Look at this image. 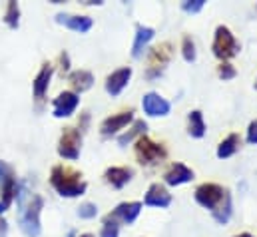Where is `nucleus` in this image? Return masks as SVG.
Listing matches in <instances>:
<instances>
[{
    "instance_id": "nucleus-1",
    "label": "nucleus",
    "mask_w": 257,
    "mask_h": 237,
    "mask_svg": "<svg viewBox=\"0 0 257 237\" xmlns=\"http://www.w3.org/2000/svg\"><path fill=\"white\" fill-rule=\"evenodd\" d=\"M16 203H18V221L20 229L26 237H38L40 227V211L44 205V199L36 193L26 191L24 187H18L16 191Z\"/></svg>"
},
{
    "instance_id": "nucleus-2",
    "label": "nucleus",
    "mask_w": 257,
    "mask_h": 237,
    "mask_svg": "<svg viewBox=\"0 0 257 237\" xmlns=\"http://www.w3.org/2000/svg\"><path fill=\"white\" fill-rule=\"evenodd\" d=\"M195 199L197 203H201L203 207H207L211 211V215L215 217V221L225 223L231 215V197L229 191L223 189L217 183H201L195 189Z\"/></svg>"
},
{
    "instance_id": "nucleus-3",
    "label": "nucleus",
    "mask_w": 257,
    "mask_h": 237,
    "mask_svg": "<svg viewBox=\"0 0 257 237\" xmlns=\"http://www.w3.org/2000/svg\"><path fill=\"white\" fill-rule=\"evenodd\" d=\"M50 181L62 197H78L86 191V183L80 179V174H76L74 170L64 168V166H56L52 170Z\"/></svg>"
},
{
    "instance_id": "nucleus-4",
    "label": "nucleus",
    "mask_w": 257,
    "mask_h": 237,
    "mask_svg": "<svg viewBox=\"0 0 257 237\" xmlns=\"http://www.w3.org/2000/svg\"><path fill=\"white\" fill-rule=\"evenodd\" d=\"M213 54L219 60H229L237 54V42L227 26H217L213 38Z\"/></svg>"
},
{
    "instance_id": "nucleus-5",
    "label": "nucleus",
    "mask_w": 257,
    "mask_h": 237,
    "mask_svg": "<svg viewBox=\"0 0 257 237\" xmlns=\"http://www.w3.org/2000/svg\"><path fill=\"white\" fill-rule=\"evenodd\" d=\"M136 158L140 160V164L150 166V164H156L158 160H164L166 158V150L160 144H154L150 138L142 136L136 142Z\"/></svg>"
},
{
    "instance_id": "nucleus-6",
    "label": "nucleus",
    "mask_w": 257,
    "mask_h": 237,
    "mask_svg": "<svg viewBox=\"0 0 257 237\" xmlns=\"http://www.w3.org/2000/svg\"><path fill=\"white\" fill-rule=\"evenodd\" d=\"M80 144H82V138H80V132L74 130V128H66L62 138H60V146H58V154L66 158V160H76L80 156Z\"/></svg>"
},
{
    "instance_id": "nucleus-7",
    "label": "nucleus",
    "mask_w": 257,
    "mask_h": 237,
    "mask_svg": "<svg viewBox=\"0 0 257 237\" xmlns=\"http://www.w3.org/2000/svg\"><path fill=\"white\" fill-rule=\"evenodd\" d=\"M172 58V44L166 42V44H160L152 50V58H150V70H148V78H154L158 74H162L164 66L170 62Z\"/></svg>"
},
{
    "instance_id": "nucleus-8",
    "label": "nucleus",
    "mask_w": 257,
    "mask_h": 237,
    "mask_svg": "<svg viewBox=\"0 0 257 237\" xmlns=\"http://www.w3.org/2000/svg\"><path fill=\"white\" fill-rule=\"evenodd\" d=\"M80 98L76 92H62L56 100H54V116L56 118H68L74 114V110L78 108Z\"/></svg>"
},
{
    "instance_id": "nucleus-9",
    "label": "nucleus",
    "mask_w": 257,
    "mask_h": 237,
    "mask_svg": "<svg viewBox=\"0 0 257 237\" xmlns=\"http://www.w3.org/2000/svg\"><path fill=\"white\" fill-rule=\"evenodd\" d=\"M142 106H144V112L148 116H154V118L156 116H168V112H170V102L164 100L162 96L154 94V92H150V94L144 96Z\"/></svg>"
},
{
    "instance_id": "nucleus-10",
    "label": "nucleus",
    "mask_w": 257,
    "mask_h": 237,
    "mask_svg": "<svg viewBox=\"0 0 257 237\" xmlns=\"http://www.w3.org/2000/svg\"><path fill=\"white\" fill-rule=\"evenodd\" d=\"M146 205H152V207H168L172 203V195L170 191L160 185V183H152L148 193H146V199H144Z\"/></svg>"
},
{
    "instance_id": "nucleus-11",
    "label": "nucleus",
    "mask_w": 257,
    "mask_h": 237,
    "mask_svg": "<svg viewBox=\"0 0 257 237\" xmlns=\"http://www.w3.org/2000/svg\"><path fill=\"white\" fill-rule=\"evenodd\" d=\"M130 78H132V68H122V70L112 72L106 80V92L112 96H118L128 86Z\"/></svg>"
},
{
    "instance_id": "nucleus-12",
    "label": "nucleus",
    "mask_w": 257,
    "mask_h": 237,
    "mask_svg": "<svg viewBox=\"0 0 257 237\" xmlns=\"http://www.w3.org/2000/svg\"><path fill=\"white\" fill-rule=\"evenodd\" d=\"M58 24H64L66 28L76 30V32H88L92 28V18L90 16H76V14H58L56 16Z\"/></svg>"
},
{
    "instance_id": "nucleus-13",
    "label": "nucleus",
    "mask_w": 257,
    "mask_h": 237,
    "mask_svg": "<svg viewBox=\"0 0 257 237\" xmlns=\"http://www.w3.org/2000/svg\"><path fill=\"white\" fill-rule=\"evenodd\" d=\"M142 211V203L140 201H130V203H120L114 213H110L116 221H122V223H134L136 217L140 215Z\"/></svg>"
},
{
    "instance_id": "nucleus-14",
    "label": "nucleus",
    "mask_w": 257,
    "mask_h": 237,
    "mask_svg": "<svg viewBox=\"0 0 257 237\" xmlns=\"http://www.w3.org/2000/svg\"><path fill=\"white\" fill-rule=\"evenodd\" d=\"M164 179H166L168 185H182V183L192 181L193 172L188 168V166H184V164H174V166L166 172Z\"/></svg>"
},
{
    "instance_id": "nucleus-15",
    "label": "nucleus",
    "mask_w": 257,
    "mask_h": 237,
    "mask_svg": "<svg viewBox=\"0 0 257 237\" xmlns=\"http://www.w3.org/2000/svg\"><path fill=\"white\" fill-rule=\"evenodd\" d=\"M132 120H134L132 112H122V114H116L112 118H106L102 122V128H100L102 130V136H112V134L120 132L124 126H128Z\"/></svg>"
},
{
    "instance_id": "nucleus-16",
    "label": "nucleus",
    "mask_w": 257,
    "mask_h": 237,
    "mask_svg": "<svg viewBox=\"0 0 257 237\" xmlns=\"http://www.w3.org/2000/svg\"><path fill=\"white\" fill-rule=\"evenodd\" d=\"M154 38V30L148 28V26H138L136 30V40H134V46H132V56L134 58H140L144 48L148 46V42Z\"/></svg>"
},
{
    "instance_id": "nucleus-17",
    "label": "nucleus",
    "mask_w": 257,
    "mask_h": 237,
    "mask_svg": "<svg viewBox=\"0 0 257 237\" xmlns=\"http://www.w3.org/2000/svg\"><path fill=\"white\" fill-rule=\"evenodd\" d=\"M70 82H72L74 90L82 94V92H86V90L92 88V84H94V76H92L88 70H76V72L70 74Z\"/></svg>"
},
{
    "instance_id": "nucleus-18",
    "label": "nucleus",
    "mask_w": 257,
    "mask_h": 237,
    "mask_svg": "<svg viewBox=\"0 0 257 237\" xmlns=\"http://www.w3.org/2000/svg\"><path fill=\"white\" fill-rule=\"evenodd\" d=\"M50 78H52V66L46 64V66L38 72V76H36V80H34V96H36V98H42V96L46 94L48 84H50Z\"/></svg>"
},
{
    "instance_id": "nucleus-19",
    "label": "nucleus",
    "mask_w": 257,
    "mask_h": 237,
    "mask_svg": "<svg viewBox=\"0 0 257 237\" xmlns=\"http://www.w3.org/2000/svg\"><path fill=\"white\" fill-rule=\"evenodd\" d=\"M106 179H108V183H112L114 187L120 189L132 179V170H128V168H110L106 172Z\"/></svg>"
},
{
    "instance_id": "nucleus-20",
    "label": "nucleus",
    "mask_w": 257,
    "mask_h": 237,
    "mask_svg": "<svg viewBox=\"0 0 257 237\" xmlns=\"http://www.w3.org/2000/svg\"><path fill=\"white\" fill-rule=\"evenodd\" d=\"M239 144H241V140H239V136L237 134H229L221 144H219V148H217V158H229V156H233L237 150H239Z\"/></svg>"
},
{
    "instance_id": "nucleus-21",
    "label": "nucleus",
    "mask_w": 257,
    "mask_h": 237,
    "mask_svg": "<svg viewBox=\"0 0 257 237\" xmlns=\"http://www.w3.org/2000/svg\"><path fill=\"white\" fill-rule=\"evenodd\" d=\"M188 132L193 138H201L205 134V124H203V116H201L199 110H193L192 114H190V128H188Z\"/></svg>"
},
{
    "instance_id": "nucleus-22",
    "label": "nucleus",
    "mask_w": 257,
    "mask_h": 237,
    "mask_svg": "<svg viewBox=\"0 0 257 237\" xmlns=\"http://www.w3.org/2000/svg\"><path fill=\"white\" fill-rule=\"evenodd\" d=\"M146 130H148V124H146V122H142V120L134 122V128L130 130L128 134H124V136H120V138H118L120 146H126V144H128V142H132L136 136H142V134H146Z\"/></svg>"
},
{
    "instance_id": "nucleus-23",
    "label": "nucleus",
    "mask_w": 257,
    "mask_h": 237,
    "mask_svg": "<svg viewBox=\"0 0 257 237\" xmlns=\"http://www.w3.org/2000/svg\"><path fill=\"white\" fill-rule=\"evenodd\" d=\"M118 235H120V225H118V221L112 215H108L104 219V223H102L100 237H118Z\"/></svg>"
},
{
    "instance_id": "nucleus-24",
    "label": "nucleus",
    "mask_w": 257,
    "mask_h": 237,
    "mask_svg": "<svg viewBox=\"0 0 257 237\" xmlns=\"http://www.w3.org/2000/svg\"><path fill=\"white\" fill-rule=\"evenodd\" d=\"M18 18H20V8L16 2H8V8H6V14H4V22L10 26V28H16L18 26Z\"/></svg>"
},
{
    "instance_id": "nucleus-25",
    "label": "nucleus",
    "mask_w": 257,
    "mask_h": 237,
    "mask_svg": "<svg viewBox=\"0 0 257 237\" xmlns=\"http://www.w3.org/2000/svg\"><path fill=\"white\" fill-rule=\"evenodd\" d=\"M10 181H16V178H14V170H12L6 162H0V187L6 185V183H10Z\"/></svg>"
},
{
    "instance_id": "nucleus-26",
    "label": "nucleus",
    "mask_w": 257,
    "mask_h": 237,
    "mask_svg": "<svg viewBox=\"0 0 257 237\" xmlns=\"http://www.w3.org/2000/svg\"><path fill=\"white\" fill-rule=\"evenodd\" d=\"M78 215H80L82 219H92V217H96V215H98L96 203H82V205L78 207Z\"/></svg>"
},
{
    "instance_id": "nucleus-27",
    "label": "nucleus",
    "mask_w": 257,
    "mask_h": 237,
    "mask_svg": "<svg viewBox=\"0 0 257 237\" xmlns=\"http://www.w3.org/2000/svg\"><path fill=\"white\" fill-rule=\"evenodd\" d=\"M184 58L188 60V62L195 60V44H193V40L190 36L184 38Z\"/></svg>"
},
{
    "instance_id": "nucleus-28",
    "label": "nucleus",
    "mask_w": 257,
    "mask_h": 237,
    "mask_svg": "<svg viewBox=\"0 0 257 237\" xmlns=\"http://www.w3.org/2000/svg\"><path fill=\"white\" fill-rule=\"evenodd\" d=\"M217 74H219L221 80H231V78H235V68H233L231 64H227V62H223V64L219 66Z\"/></svg>"
},
{
    "instance_id": "nucleus-29",
    "label": "nucleus",
    "mask_w": 257,
    "mask_h": 237,
    "mask_svg": "<svg viewBox=\"0 0 257 237\" xmlns=\"http://www.w3.org/2000/svg\"><path fill=\"white\" fill-rule=\"evenodd\" d=\"M203 0H186V2H182V8L186 10V12H199L201 8H203Z\"/></svg>"
},
{
    "instance_id": "nucleus-30",
    "label": "nucleus",
    "mask_w": 257,
    "mask_h": 237,
    "mask_svg": "<svg viewBox=\"0 0 257 237\" xmlns=\"http://www.w3.org/2000/svg\"><path fill=\"white\" fill-rule=\"evenodd\" d=\"M247 142H249V144H257V120L249 124V130H247Z\"/></svg>"
},
{
    "instance_id": "nucleus-31",
    "label": "nucleus",
    "mask_w": 257,
    "mask_h": 237,
    "mask_svg": "<svg viewBox=\"0 0 257 237\" xmlns=\"http://www.w3.org/2000/svg\"><path fill=\"white\" fill-rule=\"evenodd\" d=\"M8 235V223L0 217V237H6Z\"/></svg>"
},
{
    "instance_id": "nucleus-32",
    "label": "nucleus",
    "mask_w": 257,
    "mask_h": 237,
    "mask_svg": "<svg viewBox=\"0 0 257 237\" xmlns=\"http://www.w3.org/2000/svg\"><path fill=\"white\" fill-rule=\"evenodd\" d=\"M235 237H253V235H249V233H239V235H235Z\"/></svg>"
},
{
    "instance_id": "nucleus-33",
    "label": "nucleus",
    "mask_w": 257,
    "mask_h": 237,
    "mask_svg": "<svg viewBox=\"0 0 257 237\" xmlns=\"http://www.w3.org/2000/svg\"><path fill=\"white\" fill-rule=\"evenodd\" d=\"M80 237H94L92 233H84V235H80Z\"/></svg>"
},
{
    "instance_id": "nucleus-34",
    "label": "nucleus",
    "mask_w": 257,
    "mask_h": 237,
    "mask_svg": "<svg viewBox=\"0 0 257 237\" xmlns=\"http://www.w3.org/2000/svg\"><path fill=\"white\" fill-rule=\"evenodd\" d=\"M255 90H257V80H255Z\"/></svg>"
}]
</instances>
